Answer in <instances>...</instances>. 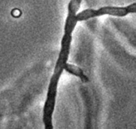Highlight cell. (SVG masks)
Listing matches in <instances>:
<instances>
[{
  "instance_id": "obj_1",
  "label": "cell",
  "mask_w": 136,
  "mask_h": 129,
  "mask_svg": "<svg viewBox=\"0 0 136 129\" xmlns=\"http://www.w3.org/2000/svg\"><path fill=\"white\" fill-rule=\"evenodd\" d=\"M82 0H70L68 5V16L65 24V34L61 40V49L58 56L56 64L65 66L67 63L68 57L69 55V50L72 42V33L76 27L77 21H76V14L80 9Z\"/></svg>"
},
{
  "instance_id": "obj_2",
  "label": "cell",
  "mask_w": 136,
  "mask_h": 129,
  "mask_svg": "<svg viewBox=\"0 0 136 129\" xmlns=\"http://www.w3.org/2000/svg\"><path fill=\"white\" fill-rule=\"evenodd\" d=\"M136 12V3H134L127 6H104L97 10L86 9L76 14V21H83L96 17L103 15H111L115 17H125L129 14H134Z\"/></svg>"
},
{
  "instance_id": "obj_3",
  "label": "cell",
  "mask_w": 136,
  "mask_h": 129,
  "mask_svg": "<svg viewBox=\"0 0 136 129\" xmlns=\"http://www.w3.org/2000/svg\"><path fill=\"white\" fill-rule=\"evenodd\" d=\"M64 70H65L67 72H69V73H70V74H72L75 76L79 77L84 82L88 81V78L85 75V74L84 73V71L80 67H78L75 65H72L70 63H66L65 67H64Z\"/></svg>"
}]
</instances>
